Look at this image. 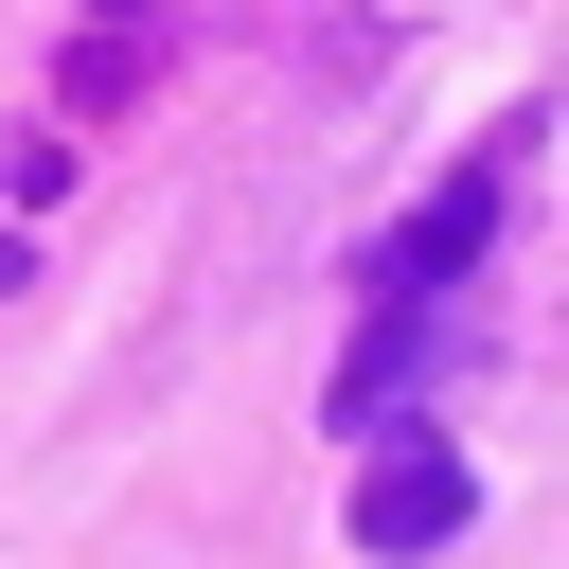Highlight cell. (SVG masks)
<instances>
[{"mask_svg":"<svg viewBox=\"0 0 569 569\" xmlns=\"http://www.w3.org/2000/svg\"><path fill=\"white\" fill-rule=\"evenodd\" d=\"M498 178H516V160L480 142V160H462V178H445L391 249H373V302H391V284H462V267H480V231H498Z\"/></svg>","mask_w":569,"mask_h":569,"instance_id":"1","label":"cell"},{"mask_svg":"<svg viewBox=\"0 0 569 569\" xmlns=\"http://www.w3.org/2000/svg\"><path fill=\"white\" fill-rule=\"evenodd\" d=\"M462 516H480V480H462L445 445H391V462L356 480V551H445Z\"/></svg>","mask_w":569,"mask_h":569,"instance_id":"2","label":"cell"}]
</instances>
